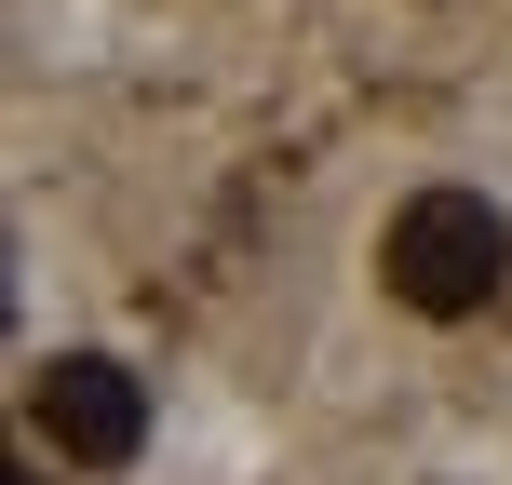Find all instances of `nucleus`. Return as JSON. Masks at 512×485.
I'll use <instances>...</instances> for the list:
<instances>
[{"label":"nucleus","instance_id":"obj_2","mask_svg":"<svg viewBox=\"0 0 512 485\" xmlns=\"http://www.w3.org/2000/svg\"><path fill=\"white\" fill-rule=\"evenodd\" d=\"M27 432L68 472H122L149 445V378L122 351H54V364H27Z\"/></svg>","mask_w":512,"mask_h":485},{"label":"nucleus","instance_id":"obj_1","mask_svg":"<svg viewBox=\"0 0 512 485\" xmlns=\"http://www.w3.org/2000/svg\"><path fill=\"white\" fill-rule=\"evenodd\" d=\"M378 283L418 310V324H472V310L512 283V230L486 189H405V216L378 230Z\"/></svg>","mask_w":512,"mask_h":485}]
</instances>
